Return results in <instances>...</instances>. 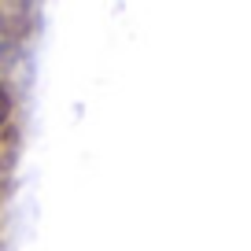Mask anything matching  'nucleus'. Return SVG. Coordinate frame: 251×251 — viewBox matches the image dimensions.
Returning <instances> with one entry per match:
<instances>
[{
    "label": "nucleus",
    "instance_id": "nucleus-1",
    "mask_svg": "<svg viewBox=\"0 0 251 251\" xmlns=\"http://www.w3.org/2000/svg\"><path fill=\"white\" fill-rule=\"evenodd\" d=\"M4 115H8V96H4V89H0V122H4Z\"/></svg>",
    "mask_w": 251,
    "mask_h": 251
}]
</instances>
